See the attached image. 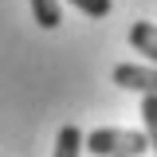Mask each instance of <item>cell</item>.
<instances>
[{
	"instance_id": "obj_1",
	"label": "cell",
	"mask_w": 157,
	"mask_h": 157,
	"mask_svg": "<svg viewBox=\"0 0 157 157\" xmlns=\"http://www.w3.org/2000/svg\"><path fill=\"white\" fill-rule=\"evenodd\" d=\"M82 145L94 157H137V153L149 149L145 134H137V130H118V126H98V130H90V134L82 137Z\"/></svg>"
},
{
	"instance_id": "obj_2",
	"label": "cell",
	"mask_w": 157,
	"mask_h": 157,
	"mask_svg": "<svg viewBox=\"0 0 157 157\" xmlns=\"http://www.w3.org/2000/svg\"><path fill=\"white\" fill-rule=\"evenodd\" d=\"M114 82L122 90H137V94H157V67H141V63H118Z\"/></svg>"
},
{
	"instance_id": "obj_3",
	"label": "cell",
	"mask_w": 157,
	"mask_h": 157,
	"mask_svg": "<svg viewBox=\"0 0 157 157\" xmlns=\"http://www.w3.org/2000/svg\"><path fill=\"white\" fill-rule=\"evenodd\" d=\"M130 43H134V51H141V55L157 67V24L137 20L134 28H130Z\"/></svg>"
},
{
	"instance_id": "obj_4",
	"label": "cell",
	"mask_w": 157,
	"mask_h": 157,
	"mask_svg": "<svg viewBox=\"0 0 157 157\" xmlns=\"http://www.w3.org/2000/svg\"><path fill=\"white\" fill-rule=\"evenodd\" d=\"M32 16H36L39 28H59V20H63V0H32Z\"/></svg>"
},
{
	"instance_id": "obj_5",
	"label": "cell",
	"mask_w": 157,
	"mask_h": 157,
	"mask_svg": "<svg viewBox=\"0 0 157 157\" xmlns=\"http://www.w3.org/2000/svg\"><path fill=\"white\" fill-rule=\"evenodd\" d=\"M82 153V130L78 126H63L55 134V157H78Z\"/></svg>"
},
{
	"instance_id": "obj_6",
	"label": "cell",
	"mask_w": 157,
	"mask_h": 157,
	"mask_svg": "<svg viewBox=\"0 0 157 157\" xmlns=\"http://www.w3.org/2000/svg\"><path fill=\"white\" fill-rule=\"evenodd\" d=\"M141 122H145V141L157 153V94H141Z\"/></svg>"
},
{
	"instance_id": "obj_7",
	"label": "cell",
	"mask_w": 157,
	"mask_h": 157,
	"mask_svg": "<svg viewBox=\"0 0 157 157\" xmlns=\"http://www.w3.org/2000/svg\"><path fill=\"white\" fill-rule=\"evenodd\" d=\"M67 4H71V8H78L82 16H90V20H102V16H110V8H114L110 0H67Z\"/></svg>"
}]
</instances>
